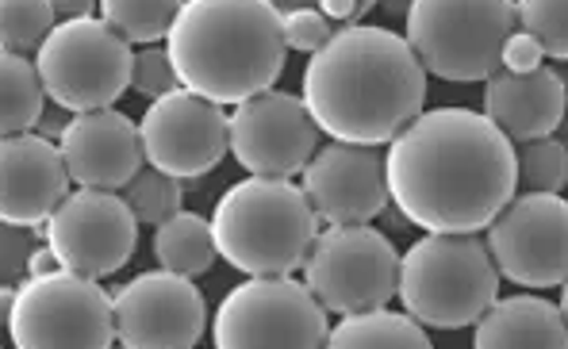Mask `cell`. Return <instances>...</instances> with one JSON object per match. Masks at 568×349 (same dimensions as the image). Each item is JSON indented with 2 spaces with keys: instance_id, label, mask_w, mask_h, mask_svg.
Returning <instances> with one entry per match:
<instances>
[{
  "instance_id": "cell-1",
  "label": "cell",
  "mask_w": 568,
  "mask_h": 349,
  "mask_svg": "<svg viewBox=\"0 0 568 349\" xmlns=\"http://www.w3.org/2000/svg\"><path fill=\"white\" fill-rule=\"evenodd\" d=\"M396 212L426 235H480L519 193L515 143L473 107L423 112L384 154Z\"/></svg>"
},
{
  "instance_id": "cell-2",
  "label": "cell",
  "mask_w": 568,
  "mask_h": 349,
  "mask_svg": "<svg viewBox=\"0 0 568 349\" xmlns=\"http://www.w3.org/2000/svg\"><path fill=\"white\" fill-rule=\"evenodd\" d=\"M300 96L331 143L381 150L423 115L426 70L404 35L357 23L307 58Z\"/></svg>"
},
{
  "instance_id": "cell-3",
  "label": "cell",
  "mask_w": 568,
  "mask_h": 349,
  "mask_svg": "<svg viewBox=\"0 0 568 349\" xmlns=\"http://www.w3.org/2000/svg\"><path fill=\"white\" fill-rule=\"evenodd\" d=\"M165 50L181 89L220 107L273 93L288 58L270 0H185Z\"/></svg>"
},
{
  "instance_id": "cell-4",
  "label": "cell",
  "mask_w": 568,
  "mask_h": 349,
  "mask_svg": "<svg viewBox=\"0 0 568 349\" xmlns=\"http://www.w3.org/2000/svg\"><path fill=\"white\" fill-rule=\"evenodd\" d=\"M220 257L246 277H296L320 238V215L296 181L246 177L212 212Z\"/></svg>"
},
{
  "instance_id": "cell-5",
  "label": "cell",
  "mask_w": 568,
  "mask_h": 349,
  "mask_svg": "<svg viewBox=\"0 0 568 349\" xmlns=\"http://www.w3.org/2000/svg\"><path fill=\"white\" fill-rule=\"evenodd\" d=\"M499 269L480 235H423L399 257L396 299L419 327H476L499 299Z\"/></svg>"
},
{
  "instance_id": "cell-6",
  "label": "cell",
  "mask_w": 568,
  "mask_h": 349,
  "mask_svg": "<svg viewBox=\"0 0 568 349\" xmlns=\"http://www.w3.org/2000/svg\"><path fill=\"white\" fill-rule=\"evenodd\" d=\"M519 31L515 0H415L407 43L426 78L488 81L504 70V47Z\"/></svg>"
},
{
  "instance_id": "cell-7",
  "label": "cell",
  "mask_w": 568,
  "mask_h": 349,
  "mask_svg": "<svg viewBox=\"0 0 568 349\" xmlns=\"http://www.w3.org/2000/svg\"><path fill=\"white\" fill-rule=\"evenodd\" d=\"M8 342L16 349H112L115 307L100 280L78 273L28 277L0 292Z\"/></svg>"
},
{
  "instance_id": "cell-8",
  "label": "cell",
  "mask_w": 568,
  "mask_h": 349,
  "mask_svg": "<svg viewBox=\"0 0 568 349\" xmlns=\"http://www.w3.org/2000/svg\"><path fill=\"white\" fill-rule=\"evenodd\" d=\"M327 307L296 277H246L212 315L215 349H323Z\"/></svg>"
},
{
  "instance_id": "cell-9",
  "label": "cell",
  "mask_w": 568,
  "mask_h": 349,
  "mask_svg": "<svg viewBox=\"0 0 568 349\" xmlns=\"http://www.w3.org/2000/svg\"><path fill=\"white\" fill-rule=\"evenodd\" d=\"M36 70L50 104L70 115L108 112L131 89L135 47H128L100 16L58 23L39 47Z\"/></svg>"
},
{
  "instance_id": "cell-10",
  "label": "cell",
  "mask_w": 568,
  "mask_h": 349,
  "mask_svg": "<svg viewBox=\"0 0 568 349\" xmlns=\"http://www.w3.org/2000/svg\"><path fill=\"white\" fill-rule=\"evenodd\" d=\"M399 249L377 227L320 230L304 261V285L327 307V315L384 311L399 292Z\"/></svg>"
},
{
  "instance_id": "cell-11",
  "label": "cell",
  "mask_w": 568,
  "mask_h": 349,
  "mask_svg": "<svg viewBox=\"0 0 568 349\" xmlns=\"http://www.w3.org/2000/svg\"><path fill=\"white\" fill-rule=\"evenodd\" d=\"M499 277L519 288H561L568 280V199L515 196L484 230Z\"/></svg>"
},
{
  "instance_id": "cell-12",
  "label": "cell",
  "mask_w": 568,
  "mask_h": 349,
  "mask_svg": "<svg viewBox=\"0 0 568 349\" xmlns=\"http://www.w3.org/2000/svg\"><path fill=\"white\" fill-rule=\"evenodd\" d=\"M43 243L54 249L65 273L108 280L131 261L139 246V219L120 193L73 188L65 204L50 215Z\"/></svg>"
},
{
  "instance_id": "cell-13",
  "label": "cell",
  "mask_w": 568,
  "mask_h": 349,
  "mask_svg": "<svg viewBox=\"0 0 568 349\" xmlns=\"http://www.w3.org/2000/svg\"><path fill=\"white\" fill-rule=\"evenodd\" d=\"M115 346L123 349H196L207 330V304L196 280L170 269L139 273L112 292Z\"/></svg>"
},
{
  "instance_id": "cell-14",
  "label": "cell",
  "mask_w": 568,
  "mask_h": 349,
  "mask_svg": "<svg viewBox=\"0 0 568 349\" xmlns=\"http://www.w3.org/2000/svg\"><path fill=\"white\" fill-rule=\"evenodd\" d=\"M320 127L304 96L273 93L254 96L231 112V154L250 177H304L307 162L320 150Z\"/></svg>"
},
{
  "instance_id": "cell-15",
  "label": "cell",
  "mask_w": 568,
  "mask_h": 349,
  "mask_svg": "<svg viewBox=\"0 0 568 349\" xmlns=\"http://www.w3.org/2000/svg\"><path fill=\"white\" fill-rule=\"evenodd\" d=\"M139 131L146 165L178 181H196L212 173L231 150V115L189 89L154 100Z\"/></svg>"
},
{
  "instance_id": "cell-16",
  "label": "cell",
  "mask_w": 568,
  "mask_h": 349,
  "mask_svg": "<svg viewBox=\"0 0 568 349\" xmlns=\"http://www.w3.org/2000/svg\"><path fill=\"white\" fill-rule=\"evenodd\" d=\"M300 188L327 227H369L392 204L384 154L377 146H349L327 138L307 162Z\"/></svg>"
},
{
  "instance_id": "cell-17",
  "label": "cell",
  "mask_w": 568,
  "mask_h": 349,
  "mask_svg": "<svg viewBox=\"0 0 568 349\" xmlns=\"http://www.w3.org/2000/svg\"><path fill=\"white\" fill-rule=\"evenodd\" d=\"M58 150L73 185L97 193H123L146 165L139 123L115 107L73 115L65 135L58 138Z\"/></svg>"
},
{
  "instance_id": "cell-18",
  "label": "cell",
  "mask_w": 568,
  "mask_h": 349,
  "mask_svg": "<svg viewBox=\"0 0 568 349\" xmlns=\"http://www.w3.org/2000/svg\"><path fill=\"white\" fill-rule=\"evenodd\" d=\"M70 170L58 143L39 135H8L0 143V219L12 227H47L70 196Z\"/></svg>"
},
{
  "instance_id": "cell-19",
  "label": "cell",
  "mask_w": 568,
  "mask_h": 349,
  "mask_svg": "<svg viewBox=\"0 0 568 349\" xmlns=\"http://www.w3.org/2000/svg\"><path fill=\"white\" fill-rule=\"evenodd\" d=\"M480 112L504 131L511 143H538V138L557 135L568 112V93L557 78V70L541 65L530 78H515V73H491L484 81Z\"/></svg>"
},
{
  "instance_id": "cell-20",
  "label": "cell",
  "mask_w": 568,
  "mask_h": 349,
  "mask_svg": "<svg viewBox=\"0 0 568 349\" xmlns=\"http://www.w3.org/2000/svg\"><path fill=\"white\" fill-rule=\"evenodd\" d=\"M473 349H568V319L546 296H499L473 327Z\"/></svg>"
},
{
  "instance_id": "cell-21",
  "label": "cell",
  "mask_w": 568,
  "mask_h": 349,
  "mask_svg": "<svg viewBox=\"0 0 568 349\" xmlns=\"http://www.w3.org/2000/svg\"><path fill=\"white\" fill-rule=\"evenodd\" d=\"M154 257H158V269H170L189 280L212 273V265L220 261L212 219H204V215H196V212L173 215L170 223H162V227L154 230Z\"/></svg>"
},
{
  "instance_id": "cell-22",
  "label": "cell",
  "mask_w": 568,
  "mask_h": 349,
  "mask_svg": "<svg viewBox=\"0 0 568 349\" xmlns=\"http://www.w3.org/2000/svg\"><path fill=\"white\" fill-rule=\"evenodd\" d=\"M323 349H434V342L407 311L384 307V311L338 319Z\"/></svg>"
},
{
  "instance_id": "cell-23",
  "label": "cell",
  "mask_w": 568,
  "mask_h": 349,
  "mask_svg": "<svg viewBox=\"0 0 568 349\" xmlns=\"http://www.w3.org/2000/svg\"><path fill=\"white\" fill-rule=\"evenodd\" d=\"M47 89L36 58L0 54V127L8 135H31L47 112Z\"/></svg>"
},
{
  "instance_id": "cell-24",
  "label": "cell",
  "mask_w": 568,
  "mask_h": 349,
  "mask_svg": "<svg viewBox=\"0 0 568 349\" xmlns=\"http://www.w3.org/2000/svg\"><path fill=\"white\" fill-rule=\"evenodd\" d=\"M181 4L178 0H104L100 4V20L115 31L128 47H154L170 39L173 23H178Z\"/></svg>"
},
{
  "instance_id": "cell-25",
  "label": "cell",
  "mask_w": 568,
  "mask_h": 349,
  "mask_svg": "<svg viewBox=\"0 0 568 349\" xmlns=\"http://www.w3.org/2000/svg\"><path fill=\"white\" fill-rule=\"evenodd\" d=\"M123 204L135 212L139 227H162V223H170L173 215L185 212V188H181L178 177H170V173L154 170V165H142L139 177L131 181L128 188H123Z\"/></svg>"
},
{
  "instance_id": "cell-26",
  "label": "cell",
  "mask_w": 568,
  "mask_h": 349,
  "mask_svg": "<svg viewBox=\"0 0 568 349\" xmlns=\"http://www.w3.org/2000/svg\"><path fill=\"white\" fill-rule=\"evenodd\" d=\"M58 28L54 0H4L0 4V47L4 54H23L36 50L50 39Z\"/></svg>"
},
{
  "instance_id": "cell-27",
  "label": "cell",
  "mask_w": 568,
  "mask_h": 349,
  "mask_svg": "<svg viewBox=\"0 0 568 349\" xmlns=\"http://www.w3.org/2000/svg\"><path fill=\"white\" fill-rule=\"evenodd\" d=\"M519 157V188L523 193L561 196L568 188V143L557 135L538 138V143L515 146Z\"/></svg>"
},
{
  "instance_id": "cell-28",
  "label": "cell",
  "mask_w": 568,
  "mask_h": 349,
  "mask_svg": "<svg viewBox=\"0 0 568 349\" xmlns=\"http://www.w3.org/2000/svg\"><path fill=\"white\" fill-rule=\"evenodd\" d=\"M519 31L538 39L541 54L568 62V0H519Z\"/></svg>"
},
{
  "instance_id": "cell-29",
  "label": "cell",
  "mask_w": 568,
  "mask_h": 349,
  "mask_svg": "<svg viewBox=\"0 0 568 349\" xmlns=\"http://www.w3.org/2000/svg\"><path fill=\"white\" fill-rule=\"evenodd\" d=\"M281 23H284V43L288 50H300V54H320L323 47L334 39V28L331 20L320 12V8H307V4H296V8H281Z\"/></svg>"
},
{
  "instance_id": "cell-30",
  "label": "cell",
  "mask_w": 568,
  "mask_h": 349,
  "mask_svg": "<svg viewBox=\"0 0 568 349\" xmlns=\"http://www.w3.org/2000/svg\"><path fill=\"white\" fill-rule=\"evenodd\" d=\"M131 89L139 96H146L150 104L170 93H178L181 81H178V70L170 62V50L165 47H146V50H135V70H131Z\"/></svg>"
},
{
  "instance_id": "cell-31",
  "label": "cell",
  "mask_w": 568,
  "mask_h": 349,
  "mask_svg": "<svg viewBox=\"0 0 568 349\" xmlns=\"http://www.w3.org/2000/svg\"><path fill=\"white\" fill-rule=\"evenodd\" d=\"M36 243H43V227H12L4 223L0 230V277H4V288H20L28 280V265L36 257Z\"/></svg>"
},
{
  "instance_id": "cell-32",
  "label": "cell",
  "mask_w": 568,
  "mask_h": 349,
  "mask_svg": "<svg viewBox=\"0 0 568 349\" xmlns=\"http://www.w3.org/2000/svg\"><path fill=\"white\" fill-rule=\"evenodd\" d=\"M541 47L534 35H526V31H515L511 39H507L504 47V73H515V78H530V73L541 70Z\"/></svg>"
},
{
  "instance_id": "cell-33",
  "label": "cell",
  "mask_w": 568,
  "mask_h": 349,
  "mask_svg": "<svg viewBox=\"0 0 568 349\" xmlns=\"http://www.w3.org/2000/svg\"><path fill=\"white\" fill-rule=\"evenodd\" d=\"M327 20H338V23H346V28H357V20H362L365 12H373V4L369 0H357V4H349V0H323V8H320Z\"/></svg>"
},
{
  "instance_id": "cell-34",
  "label": "cell",
  "mask_w": 568,
  "mask_h": 349,
  "mask_svg": "<svg viewBox=\"0 0 568 349\" xmlns=\"http://www.w3.org/2000/svg\"><path fill=\"white\" fill-rule=\"evenodd\" d=\"M70 120H73V115L65 112V107H58V104H47L43 120H39V127L31 131V135L47 138V143H58V138L65 135V127H70Z\"/></svg>"
},
{
  "instance_id": "cell-35",
  "label": "cell",
  "mask_w": 568,
  "mask_h": 349,
  "mask_svg": "<svg viewBox=\"0 0 568 349\" xmlns=\"http://www.w3.org/2000/svg\"><path fill=\"white\" fill-rule=\"evenodd\" d=\"M50 273H62V265H58L54 249H50L47 243L36 249V257H31L28 265V277H50Z\"/></svg>"
},
{
  "instance_id": "cell-36",
  "label": "cell",
  "mask_w": 568,
  "mask_h": 349,
  "mask_svg": "<svg viewBox=\"0 0 568 349\" xmlns=\"http://www.w3.org/2000/svg\"><path fill=\"white\" fill-rule=\"evenodd\" d=\"M54 12H58V23H70V20H89L97 12L89 0H54Z\"/></svg>"
},
{
  "instance_id": "cell-37",
  "label": "cell",
  "mask_w": 568,
  "mask_h": 349,
  "mask_svg": "<svg viewBox=\"0 0 568 349\" xmlns=\"http://www.w3.org/2000/svg\"><path fill=\"white\" fill-rule=\"evenodd\" d=\"M554 70H557V78H561V85H565V93H568V62L554 65Z\"/></svg>"
},
{
  "instance_id": "cell-38",
  "label": "cell",
  "mask_w": 568,
  "mask_h": 349,
  "mask_svg": "<svg viewBox=\"0 0 568 349\" xmlns=\"http://www.w3.org/2000/svg\"><path fill=\"white\" fill-rule=\"evenodd\" d=\"M557 307H561V311H565V319H568V280L561 285V304H557Z\"/></svg>"
},
{
  "instance_id": "cell-39",
  "label": "cell",
  "mask_w": 568,
  "mask_h": 349,
  "mask_svg": "<svg viewBox=\"0 0 568 349\" xmlns=\"http://www.w3.org/2000/svg\"><path fill=\"white\" fill-rule=\"evenodd\" d=\"M112 349H123V346H112Z\"/></svg>"
}]
</instances>
